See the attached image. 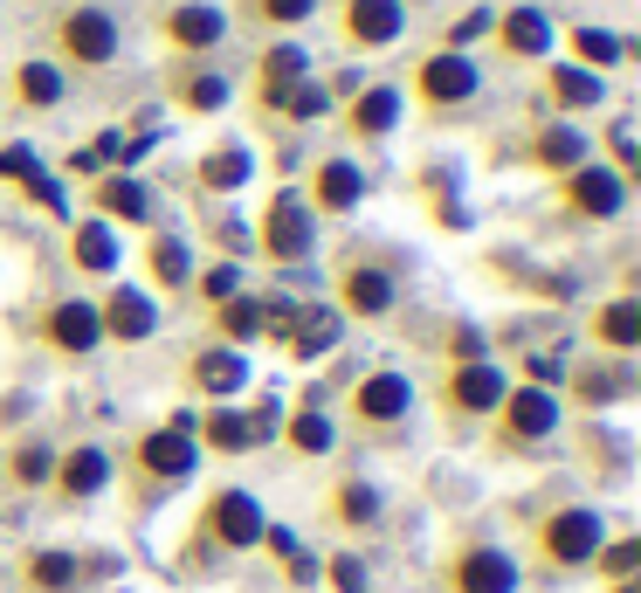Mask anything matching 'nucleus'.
Listing matches in <instances>:
<instances>
[{
	"mask_svg": "<svg viewBox=\"0 0 641 593\" xmlns=\"http://www.w3.org/2000/svg\"><path fill=\"white\" fill-rule=\"evenodd\" d=\"M21 97H29V105H56V97H63L56 63H29V69H21Z\"/></svg>",
	"mask_w": 641,
	"mask_h": 593,
	"instance_id": "obj_36",
	"label": "nucleus"
},
{
	"mask_svg": "<svg viewBox=\"0 0 641 593\" xmlns=\"http://www.w3.org/2000/svg\"><path fill=\"white\" fill-rule=\"evenodd\" d=\"M97 200H104L118 221H152V194L139 187V179H104V187H97Z\"/></svg>",
	"mask_w": 641,
	"mask_h": 593,
	"instance_id": "obj_25",
	"label": "nucleus"
},
{
	"mask_svg": "<svg viewBox=\"0 0 641 593\" xmlns=\"http://www.w3.org/2000/svg\"><path fill=\"white\" fill-rule=\"evenodd\" d=\"M504 400H510V435H518V442H538V435L559 428V400L545 386H518V394H504Z\"/></svg>",
	"mask_w": 641,
	"mask_h": 593,
	"instance_id": "obj_12",
	"label": "nucleus"
},
{
	"mask_svg": "<svg viewBox=\"0 0 641 593\" xmlns=\"http://www.w3.org/2000/svg\"><path fill=\"white\" fill-rule=\"evenodd\" d=\"M187 105L194 111H221L228 105V84H221V76H194V84H187Z\"/></svg>",
	"mask_w": 641,
	"mask_h": 593,
	"instance_id": "obj_41",
	"label": "nucleus"
},
{
	"mask_svg": "<svg viewBox=\"0 0 641 593\" xmlns=\"http://www.w3.org/2000/svg\"><path fill=\"white\" fill-rule=\"evenodd\" d=\"M63 48L76 63H111L118 56V21L111 14H97V8H76L63 21Z\"/></svg>",
	"mask_w": 641,
	"mask_h": 593,
	"instance_id": "obj_4",
	"label": "nucleus"
},
{
	"mask_svg": "<svg viewBox=\"0 0 641 593\" xmlns=\"http://www.w3.org/2000/svg\"><path fill=\"white\" fill-rule=\"evenodd\" d=\"M200 435H208V449H221V455H242V449H248V415H235V407H214Z\"/></svg>",
	"mask_w": 641,
	"mask_h": 593,
	"instance_id": "obj_28",
	"label": "nucleus"
},
{
	"mask_svg": "<svg viewBox=\"0 0 641 593\" xmlns=\"http://www.w3.org/2000/svg\"><path fill=\"white\" fill-rule=\"evenodd\" d=\"M614 593H641V586H614Z\"/></svg>",
	"mask_w": 641,
	"mask_h": 593,
	"instance_id": "obj_49",
	"label": "nucleus"
},
{
	"mask_svg": "<svg viewBox=\"0 0 641 593\" xmlns=\"http://www.w3.org/2000/svg\"><path fill=\"white\" fill-rule=\"evenodd\" d=\"M194 386H200V394H242V386H248V359L242 352H200L194 359Z\"/></svg>",
	"mask_w": 641,
	"mask_h": 593,
	"instance_id": "obj_14",
	"label": "nucleus"
},
{
	"mask_svg": "<svg viewBox=\"0 0 641 593\" xmlns=\"http://www.w3.org/2000/svg\"><path fill=\"white\" fill-rule=\"evenodd\" d=\"M476 63L463 56V48H449V56H428L421 63V97L428 105H463V97H476Z\"/></svg>",
	"mask_w": 641,
	"mask_h": 593,
	"instance_id": "obj_2",
	"label": "nucleus"
},
{
	"mask_svg": "<svg viewBox=\"0 0 641 593\" xmlns=\"http://www.w3.org/2000/svg\"><path fill=\"white\" fill-rule=\"evenodd\" d=\"M345 304H352L358 318L394 311V276H387V270H352V276H345Z\"/></svg>",
	"mask_w": 641,
	"mask_h": 593,
	"instance_id": "obj_20",
	"label": "nucleus"
},
{
	"mask_svg": "<svg viewBox=\"0 0 641 593\" xmlns=\"http://www.w3.org/2000/svg\"><path fill=\"white\" fill-rule=\"evenodd\" d=\"M152 276H159V283H187V276H194V255H187V242H173V235H159V242H152Z\"/></svg>",
	"mask_w": 641,
	"mask_h": 593,
	"instance_id": "obj_29",
	"label": "nucleus"
},
{
	"mask_svg": "<svg viewBox=\"0 0 641 593\" xmlns=\"http://www.w3.org/2000/svg\"><path fill=\"white\" fill-rule=\"evenodd\" d=\"M455 359H463V366H469V359H483V331H469V325L455 331Z\"/></svg>",
	"mask_w": 641,
	"mask_h": 593,
	"instance_id": "obj_48",
	"label": "nucleus"
},
{
	"mask_svg": "<svg viewBox=\"0 0 641 593\" xmlns=\"http://www.w3.org/2000/svg\"><path fill=\"white\" fill-rule=\"evenodd\" d=\"M594 559L607 565V573H621V580H628V573H634V565H641V538H614V546H600Z\"/></svg>",
	"mask_w": 641,
	"mask_h": 593,
	"instance_id": "obj_40",
	"label": "nucleus"
},
{
	"mask_svg": "<svg viewBox=\"0 0 641 593\" xmlns=\"http://www.w3.org/2000/svg\"><path fill=\"white\" fill-rule=\"evenodd\" d=\"M248 166H255L248 152H242V145H228V152H214V160L200 166V187H214V194H235L242 179H248Z\"/></svg>",
	"mask_w": 641,
	"mask_h": 593,
	"instance_id": "obj_26",
	"label": "nucleus"
},
{
	"mask_svg": "<svg viewBox=\"0 0 641 593\" xmlns=\"http://www.w3.org/2000/svg\"><path fill=\"white\" fill-rule=\"evenodd\" d=\"M21 187H29V194H35V200H42V208H48V215H63V187H56V179H48V173H42V166H35V173H29V179H21Z\"/></svg>",
	"mask_w": 641,
	"mask_h": 593,
	"instance_id": "obj_43",
	"label": "nucleus"
},
{
	"mask_svg": "<svg viewBox=\"0 0 641 593\" xmlns=\"http://www.w3.org/2000/svg\"><path fill=\"white\" fill-rule=\"evenodd\" d=\"M358 194H366V173H358L352 160H324L318 166V208H358Z\"/></svg>",
	"mask_w": 641,
	"mask_h": 593,
	"instance_id": "obj_17",
	"label": "nucleus"
},
{
	"mask_svg": "<svg viewBox=\"0 0 641 593\" xmlns=\"http://www.w3.org/2000/svg\"><path fill=\"white\" fill-rule=\"evenodd\" d=\"M455 593H518V565H510V552H497V546H476V552H463V565H455Z\"/></svg>",
	"mask_w": 641,
	"mask_h": 593,
	"instance_id": "obj_7",
	"label": "nucleus"
},
{
	"mask_svg": "<svg viewBox=\"0 0 641 593\" xmlns=\"http://www.w3.org/2000/svg\"><path fill=\"white\" fill-rule=\"evenodd\" d=\"M56 483H63V497H90V490H104V483H111V455L84 442V449H76L63 470H56Z\"/></svg>",
	"mask_w": 641,
	"mask_h": 593,
	"instance_id": "obj_18",
	"label": "nucleus"
},
{
	"mask_svg": "<svg viewBox=\"0 0 641 593\" xmlns=\"http://www.w3.org/2000/svg\"><path fill=\"white\" fill-rule=\"evenodd\" d=\"M600 339L607 345H641V304L634 297H621V304H607V311H600Z\"/></svg>",
	"mask_w": 641,
	"mask_h": 593,
	"instance_id": "obj_27",
	"label": "nucleus"
},
{
	"mask_svg": "<svg viewBox=\"0 0 641 593\" xmlns=\"http://www.w3.org/2000/svg\"><path fill=\"white\" fill-rule=\"evenodd\" d=\"M573 48H579V56L594 63V69H607V63H621V42H614L607 29H579V35H573Z\"/></svg>",
	"mask_w": 641,
	"mask_h": 593,
	"instance_id": "obj_37",
	"label": "nucleus"
},
{
	"mask_svg": "<svg viewBox=\"0 0 641 593\" xmlns=\"http://www.w3.org/2000/svg\"><path fill=\"white\" fill-rule=\"evenodd\" d=\"M311 8H318V0H263L269 21H311Z\"/></svg>",
	"mask_w": 641,
	"mask_h": 593,
	"instance_id": "obj_46",
	"label": "nucleus"
},
{
	"mask_svg": "<svg viewBox=\"0 0 641 593\" xmlns=\"http://www.w3.org/2000/svg\"><path fill=\"white\" fill-rule=\"evenodd\" d=\"M208 525H214L221 546H255V538L269 531V525H263V504H255L248 490H221L214 510H208Z\"/></svg>",
	"mask_w": 641,
	"mask_h": 593,
	"instance_id": "obj_5",
	"label": "nucleus"
},
{
	"mask_svg": "<svg viewBox=\"0 0 641 593\" xmlns=\"http://www.w3.org/2000/svg\"><path fill=\"white\" fill-rule=\"evenodd\" d=\"M139 462L152 476H166V483H179L200 462V442H187V435H173V428H159V435H145L139 442Z\"/></svg>",
	"mask_w": 641,
	"mask_h": 593,
	"instance_id": "obj_11",
	"label": "nucleus"
},
{
	"mask_svg": "<svg viewBox=\"0 0 641 593\" xmlns=\"http://www.w3.org/2000/svg\"><path fill=\"white\" fill-rule=\"evenodd\" d=\"M538 166H559V173L586 166V132H566V124H552V132L538 139Z\"/></svg>",
	"mask_w": 641,
	"mask_h": 593,
	"instance_id": "obj_24",
	"label": "nucleus"
},
{
	"mask_svg": "<svg viewBox=\"0 0 641 593\" xmlns=\"http://www.w3.org/2000/svg\"><path fill=\"white\" fill-rule=\"evenodd\" d=\"M331 580H339V586H345V593H366V565H358V559H352V552H345V559H339V565H331Z\"/></svg>",
	"mask_w": 641,
	"mask_h": 593,
	"instance_id": "obj_47",
	"label": "nucleus"
},
{
	"mask_svg": "<svg viewBox=\"0 0 641 593\" xmlns=\"http://www.w3.org/2000/svg\"><path fill=\"white\" fill-rule=\"evenodd\" d=\"M228 35L221 8H208V0H187V8H173V42L179 48H214Z\"/></svg>",
	"mask_w": 641,
	"mask_h": 593,
	"instance_id": "obj_15",
	"label": "nucleus"
},
{
	"mask_svg": "<svg viewBox=\"0 0 641 593\" xmlns=\"http://www.w3.org/2000/svg\"><path fill=\"white\" fill-rule=\"evenodd\" d=\"M76 263H84V270H97V276H104V270H118V235H111L104 221H84V228H76Z\"/></svg>",
	"mask_w": 641,
	"mask_h": 593,
	"instance_id": "obj_23",
	"label": "nucleus"
},
{
	"mask_svg": "<svg viewBox=\"0 0 641 593\" xmlns=\"http://www.w3.org/2000/svg\"><path fill=\"white\" fill-rule=\"evenodd\" d=\"M48 339H56L63 352H90L97 339H104V318H97V304L69 297V304H56V311H48Z\"/></svg>",
	"mask_w": 641,
	"mask_h": 593,
	"instance_id": "obj_10",
	"label": "nucleus"
},
{
	"mask_svg": "<svg viewBox=\"0 0 641 593\" xmlns=\"http://www.w3.org/2000/svg\"><path fill=\"white\" fill-rule=\"evenodd\" d=\"M263 69H269V105H276V97H284V90H290L311 63H303V48H290V42H284V48H269V63H263Z\"/></svg>",
	"mask_w": 641,
	"mask_h": 593,
	"instance_id": "obj_31",
	"label": "nucleus"
},
{
	"mask_svg": "<svg viewBox=\"0 0 641 593\" xmlns=\"http://www.w3.org/2000/svg\"><path fill=\"white\" fill-rule=\"evenodd\" d=\"M290 442H297L303 455H324V449H331V421L318 415V407H303V415L290 421Z\"/></svg>",
	"mask_w": 641,
	"mask_h": 593,
	"instance_id": "obj_35",
	"label": "nucleus"
},
{
	"mask_svg": "<svg viewBox=\"0 0 641 593\" xmlns=\"http://www.w3.org/2000/svg\"><path fill=\"white\" fill-rule=\"evenodd\" d=\"M35 173V152L29 145H8V152H0V179H29Z\"/></svg>",
	"mask_w": 641,
	"mask_h": 593,
	"instance_id": "obj_45",
	"label": "nucleus"
},
{
	"mask_svg": "<svg viewBox=\"0 0 641 593\" xmlns=\"http://www.w3.org/2000/svg\"><path fill=\"white\" fill-rule=\"evenodd\" d=\"M345 29L358 35V42H394L400 35V0H352V8H345Z\"/></svg>",
	"mask_w": 641,
	"mask_h": 593,
	"instance_id": "obj_16",
	"label": "nucleus"
},
{
	"mask_svg": "<svg viewBox=\"0 0 641 593\" xmlns=\"http://www.w3.org/2000/svg\"><path fill=\"white\" fill-rule=\"evenodd\" d=\"M311 242H318L311 208H303L297 194H284V200L269 208V221H263V249L276 255V263H303V255H311Z\"/></svg>",
	"mask_w": 641,
	"mask_h": 593,
	"instance_id": "obj_1",
	"label": "nucleus"
},
{
	"mask_svg": "<svg viewBox=\"0 0 641 593\" xmlns=\"http://www.w3.org/2000/svg\"><path fill=\"white\" fill-rule=\"evenodd\" d=\"M339 518H345V525H373V518H379V490H373V483H345V490H339Z\"/></svg>",
	"mask_w": 641,
	"mask_h": 593,
	"instance_id": "obj_34",
	"label": "nucleus"
},
{
	"mask_svg": "<svg viewBox=\"0 0 641 593\" xmlns=\"http://www.w3.org/2000/svg\"><path fill=\"white\" fill-rule=\"evenodd\" d=\"M545 552L559 565H586L600 552V518H594V510H559V518L545 525Z\"/></svg>",
	"mask_w": 641,
	"mask_h": 593,
	"instance_id": "obj_3",
	"label": "nucleus"
},
{
	"mask_svg": "<svg viewBox=\"0 0 641 593\" xmlns=\"http://www.w3.org/2000/svg\"><path fill=\"white\" fill-rule=\"evenodd\" d=\"M290 345H297V359H318V352H331L339 345V311H297L290 318Z\"/></svg>",
	"mask_w": 641,
	"mask_h": 593,
	"instance_id": "obj_21",
	"label": "nucleus"
},
{
	"mask_svg": "<svg viewBox=\"0 0 641 593\" xmlns=\"http://www.w3.org/2000/svg\"><path fill=\"white\" fill-rule=\"evenodd\" d=\"M263 325L269 318H263V304H255V297H228L221 304V331H228V339H255Z\"/></svg>",
	"mask_w": 641,
	"mask_h": 593,
	"instance_id": "obj_30",
	"label": "nucleus"
},
{
	"mask_svg": "<svg viewBox=\"0 0 641 593\" xmlns=\"http://www.w3.org/2000/svg\"><path fill=\"white\" fill-rule=\"evenodd\" d=\"M352 124H358L366 139L394 132V124H400V90H387V84H379V90H366V97L352 105Z\"/></svg>",
	"mask_w": 641,
	"mask_h": 593,
	"instance_id": "obj_22",
	"label": "nucleus"
},
{
	"mask_svg": "<svg viewBox=\"0 0 641 593\" xmlns=\"http://www.w3.org/2000/svg\"><path fill=\"white\" fill-rule=\"evenodd\" d=\"M29 580H35L42 593H63V586L76 580V559H69V552H35V565H29Z\"/></svg>",
	"mask_w": 641,
	"mask_h": 593,
	"instance_id": "obj_33",
	"label": "nucleus"
},
{
	"mask_svg": "<svg viewBox=\"0 0 641 593\" xmlns=\"http://www.w3.org/2000/svg\"><path fill=\"white\" fill-rule=\"evenodd\" d=\"M208 297H214V304H228V297H242V270H235V263H221V270H208Z\"/></svg>",
	"mask_w": 641,
	"mask_h": 593,
	"instance_id": "obj_42",
	"label": "nucleus"
},
{
	"mask_svg": "<svg viewBox=\"0 0 641 593\" xmlns=\"http://www.w3.org/2000/svg\"><path fill=\"white\" fill-rule=\"evenodd\" d=\"M97 318H104V331H111V339H152V331H159V304H152L145 290H111V304H104V311H97Z\"/></svg>",
	"mask_w": 641,
	"mask_h": 593,
	"instance_id": "obj_9",
	"label": "nucleus"
},
{
	"mask_svg": "<svg viewBox=\"0 0 641 593\" xmlns=\"http://www.w3.org/2000/svg\"><path fill=\"white\" fill-rule=\"evenodd\" d=\"M621 200H628V187H621V173H614V166H594V160H586V166H573V208L579 215H621Z\"/></svg>",
	"mask_w": 641,
	"mask_h": 593,
	"instance_id": "obj_8",
	"label": "nucleus"
},
{
	"mask_svg": "<svg viewBox=\"0 0 641 593\" xmlns=\"http://www.w3.org/2000/svg\"><path fill=\"white\" fill-rule=\"evenodd\" d=\"M490 29H497V14H490V8H469L463 21H455V48L476 42V35H490Z\"/></svg>",
	"mask_w": 641,
	"mask_h": 593,
	"instance_id": "obj_44",
	"label": "nucleus"
},
{
	"mask_svg": "<svg viewBox=\"0 0 641 593\" xmlns=\"http://www.w3.org/2000/svg\"><path fill=\"white\" fill-rule=\"evenodd\" d=\"M276 105H284L290 118H324V111H331V97H324L318 84H290L284 97H276Z\"/></svg>",
	"mask_w": 641,
	"mask_h": 593,
	"instance_id": "obj_38",
	"label": "nucleus"
},
{
	"mask_svg": "<svg viewBox=\"0 0 641 593\" xmlns=\"http://www.w3.org/2000/svg\"><path fill=\"white\" fill-rule=\"evenodd\" d=\"M14 476H21V483H42V476H56V455H48L42 442H21V449H14Z\"/></svg>",
	"mask_w": 641,
	"mask_h": 593,
	"instance_id": "obj_39",
	"label": "nucleus"
},
{
	"mask_svg": "<svg viewBox=\"0 0 641 593\" xmlns=\"http://www.w3.org/2000/svg\"><path fill=\"white\" fill-rule=\"evenodd\" d=\"M504 373L490 366V359H469V366H455V380H449V400L463 407V415H490V407H504Z\"/></svg>",
	"mask_w": 641,
	"mask_h": 593,
	"instance_id": "obj_6",
	"label": "nucleus"
},
{
	"mask_svg": "<svg viewBox=\"0 0 641 593\" xmlns=\"http://www.w3.org/2000/svg\"><path fill=\"white\" fill-rule=\"evenodd\" d=\"M552 90H559V105H573V111H579V105H600V76H594V69H559Z\"/></svg>",
	"mask_w": 641,
	"mask_h": 593,
	"instance_id": "obj_32",
	"label": "nucleus"
},
{
	"mask_svg": "<svg viewBox=\"0 0 641 593\" xmlns=\"http://www.w3.org/2000/svg\"><path fill=\"white\" fill-rule=\"evenodd\" d=\"M504 42H510V56H545V48H552L545 8H510L504 14Z\"/></svg>",
	"mask_w": 641,
	"mask_h": 593,
	"instance_id": "obj_19",
	"label": "nucleus"
},
{
	"mask_svg": "<svg viewBox=\"0 0 641 593\" xmlns=\"http://www.w3.org/2000/svg\"><path fill=\"white\" fill-rule=\"evenodd\" d=\"M407 400H415V386H407L400 373H373L366 386H358V415L366 421H400Z\"/></svg>",
	"mask_w": 641,
	"mask_h": 593,
	"instance_id": "obj_13",
	"label": "nucleus"
}]
</instances>
